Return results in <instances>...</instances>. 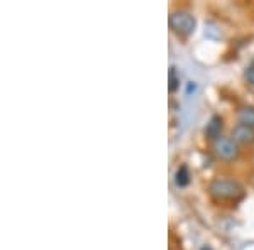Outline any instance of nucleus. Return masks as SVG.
Segmentation results:
<instances>
[{"mask_svg": "<svg viewBox=\"0 0 254 250\" xmlns=\"http://www.w3.org/2000/svg\"><path fill=\"white\" fill-rule=\"evenodd\" d=\"M244 78H246V81L251 85V87H254V64L244 69Z\"/></svg>", "mask_w": 254, "mask_h": 250, "instance_id": "9", "label": "nucleus"}, {"mask_svg": "<svg viewBox=\"0 0 254 250\" xmlns=\"http://www.w3.org/2000/svg\"><path fill=\"white\" fill-rule=\"evenodd\" d=\"M168 88H170V93H175L180 88V75L176 73L175 66L170 68V85H168Z\"/></svg>", "mask_w": 254, "mask_h": 250, "instance_id": "8", "label": "nucleus"}, {"mask_svg": "<svg viewBox=\"0 0 254 250\" xmlns=\"http://www.w3.org/2000/svg\"><path fill=\"white\" fill-rule=\"evenodd\" d=\"M168 24H170V29L175 32L178 38H188L191 36L196 29V19L191 12L178 9L173 10L168 17Z\"/></svg>", "mask_w": 254, "mask_h": 250, "instance_id": "2", "label": "nucleus"}, {"mask_svg": "<svg viewBox=\"0 0 254 250\" xmlns=\"http://www.w3.org/2000/svg\"><path fill=\"white\" fill-rule=\"evenodd\" d=\"M222 129H224V118L220 115H212L210 120L207 122L205 129H203V134H205V139L208 141H217L219 137H222Z\"/></svg>", "mask_w": 254, "mask_h": 250, "instance_id": "5", "label": "nucleus"}, {"mask_svg": "<svg viewBox=\"0 0 254 250\" xmlns=\"http://www.w3.org/2000/svg\"><path fill=\"white\" fill-rule=\"evenodd\" d=\"M237 122L254 129V106L251 105L241 106V108L237 110Z\"/></svg>", "mask_w": 254, "mask_h": 250, "instance_id": "6", "label": "nucleus"}, {"mask_svg": "<svg viewBox=\"0 0 254 250\" xmlns=\"http://www.w3.org/2000/svg\"><path fill=\"white\" fill-rule=\"evenodd\" d=\"M212 200L219 203H237L244 198V186L231 178H215L207 188Z\"/></svg>", "mask_w": 254, "mask_h": 250, "instance_id": "1", "label": "nucleus"}, {"mask_svg": "<svg viewBox=\"0 0 254 250\" xmlns=\"http://www.w3.org/2000/svg\"><path fill=\"white\" fill-rule=\"evenodd\" d=\"M212 150H214L215 157L224 162H234L241 157V146L227 135H222L212 142Z\"/></svg>", "mask_w": 254, "mask_h": 250, "instance_id": "3", "label": "nucleus"}, {"mask_svg": "<svg viewBox=\"0 0 254 250\" xmlns=\"http://www.w3.org/2000/svg\"><path fill=\"white\" fill-rule=\"evenodd\" d=\"M191 176H190V171H188V167L185 166V164H182V166L176 169L175 173V184L178 188H187L188 184H190L191 181Z\"/></svg>", "mask_w": 254, "mask_h": 250, "instance_id": "7", "label": "nucleus"}, {"mask_svg": "<svg viewBox=\"0 0 254 250\" xmlns=\"http://www.w3.org/2000/svg\"><path fill=\"white\" fill-rule=\"evenodd\" d=\"M202 250H210V249H208V247H203Z\"/></svg>", "mask_w": 254, "mask_h": 250, "instance_id": "10", "label": "nucleus"}, {"mask_svg": "<svg viewBox=\"0 0 254 250\" xmlns=\"http://www.w3.org/2000/svg\"><path fill=\"white\" fill-rule=\"evenodd\" d=\"M231 137L234 139L239 146H251L254 144V129L253 127L243 125V124H237L232 127Z\"/></svg>", "mask_w": 254, "mask_h": 250, "instance_id": "4", "label": "nucleus"}]
</instances>
